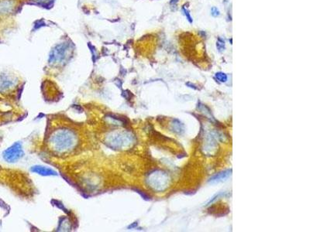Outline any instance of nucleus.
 Returning <instances> with one entry per match:
<instances>
[{
  "mask_svg": "<svg viewBox=\"0 0 310 232\" xmlns=\"http://www.w3.org/2000/svg\"><path fill=\"white\" fill-rule=\"evenodd\" d=\"M216 46H217V48H218V50L220 52H222V50H224V49H225L224 40H222V39L219 38L218 41H217V43H216Z\"/></svg>",
  "mask_w": 310,
  "mask_h": 232,
  "instance_id": "nucleus-10",
  "label": "nucleus"
},
{
  "mask_svg": "<svg viewBox=\"0 0 310 232\" xmlns=\"http://www.w3.org/2000/svg\"><path fill=\"white\" fill-rule=\"evenodd\" d=\"M178 0H171L170 5L171 6L172 8H175L177 6V4H178Z\"/></svg>",
  "mask_w": 310,
  "mask_h": 232,
  "instance_id": "nucleus-13",
  "label": "nucleus"
},
{
  "mask_svg": "<svg viewBox=\"0 0 310 232\" xmlns=\"http://www.w3.org/2000/svg\"><path fill=\"white\" fill-rule=\"evenodd\" d=\"M215 76H216V79H217V80H218L221 83L226 82V80H227V79H228V77H227V75L222 72H217L216 74H215Z\"/></svg>",
  "mask_w": 310,
  "mask_h": 232,
  "instance_id": "nucleus-8",
  "label": "nucleus"
},
{
  "mask_svg": "<svg viewBox=\"0 0 310 232\" xmlns=\"http://www.w3.org/2000/svg\"><path fill=\"white\" fill-rule=\"evenodd\" d=\"M231 173H232V170H225V171H222L221 173H219L216 174V175H214V176H212L209 179V183L214 184L222 182V181H224V180H226V179H228L230 177V175H231Z\"/></svg>",
  "mask_w": 310,
  "mask_h": 232,
  "instance_id": "nucleus-5",
  "label": "nucleus"
},
{
  "mask_svg": "<svg viewBox=\"0 0 310 232\" xmlns=\"http://www.w3.org/2000/svg\"><path fill=\"white\" fill-rule=\"evenodd\" d=\"M71 51V45L64 43V44H59L53 50L52 53L50 54V61L51 63H61L63 60H66V57L69 55Z\"/></svg>",
  "mask_w": 310,
  "mask_h": 232,
  "instance_id": "nucleus-3",
  "label": "nucleus"
},
{
  "mask_svg": "<svg viewBox=\"0 0 310 232\" xmlns=\"http://www.w3.org/2000/svg\"><path fill=\"white\" fill-rule=\"evenodd\" d=\"M171 129L177 134H182L185 132L184 125L178 119H174L171 122Z\"/></svg>",
  "mask_w": 310,
  "mask_h": 232,
  "instance_id": "nucleus-7",
  "label": "nucleus"
},
{
  "mask_svg": "<svg viewBox=\"0 0 310 232\" xmlns=\"http://www.w3.org/2000/svg\"><path fill=\"white\" fill-rule=\"evenodd\" d=\"M170 178L167 173L162 171H154L148 178V183L154 190L163 191L169 185Z\"/></svg>",
  "mask_w": 310,
  "mask_h": 232,
  "instance_id": "nucleus-2",
  "label": "nucleus"
},
{
  "mask_svg": "<svg viewBox=\"0 0 310 232\" xmlns=\"http://www.w3.org/2000/svg\"><path fill=\"white\" fill-rule=\"evenodd\" d=\"M187 85H190V88H194V89H197V88H195V85H193V84H190V83H187Z\"/></svg>",
  "mask_w": 310,
  "mask_h": 232,
  "instance_id": "nucleus-14",
  "label": "nucleus"
},
{
  "mask_svg": "<svg viewBox=\"0 0 310 232\" xmlns=\"http://www.w3.org/2000/svg\"><path fill=\"white\" fill-rule=\"evenodd\" d=\"M34 2H37V3H40V4H48L49 2H51L52 0H34Z\"/></svg>",
  "mask_w": 310,
  "mask_h": 232,
  "instance_id": "nucleus-12",
  "label": "nucleus"
},
{
  "mask_svg": "<svg viewBox=\"0 0 310 232\" xmlns=\"http://www.w3.org/2000/svg\"><path fill=\"white\" fill-rule=\"evenodd\" d=\"M51 143L58 151H65L74 144V136L71 132L61 131L54 135Z\"/></svg>",
  "mask_w": 310,
  "mask_h": 232,
  "instance_id": "nucleus-1",
  "label": "nucleus"
},
{
  "mask_svg": "<svg viewBox=\"0 0 310 232\" xmlns=\"http://www.w3.org/2000/svg\"><path fill=\"white\" fill-rule=\"evenodd\" d=\"M32 172L37 173L41 176H53V175H56L57 173L53 170L52 169L47 168L45 166H34L31 168Z\"/></svg>",
  "mask_w": 310,
  "mask_h": 232,
  "instance_id": "nucleus-6",
  "label": "nucleus"
},
{
  "mask_svg": "<svg viewBox=\"0 0 310 232\" xmlns=\"http://www.w3.org/2000/svg\"><path fill=\"white\" fill-rule=\"evenodd\" d=\"M211 14H212V16H214V17H217V16H220V11H219V9L216 7H212V9H211Z\"/></svg>",
  "mask_w": 310,
  "mask_h": 232,
  "instance_id": "nucleus-11",
  "label": "nucleus"
},
{
  "mask_svg": "<svg viewBox=\"0 0 310 232\" xmlns=\"http://www.w3.org/2000/svg\"><path fill=\"white\" fill-rule=\"evenodd\" d=\"M23 156L22 145L20 142H16L9 147L3 152V158L9 162H14L20 160Z\"/></svg>",
  "mask_w": 310,
  "mask_h": 232,
  "instance_id": "nucleus-4",
  "label": "nucleus"
},
{
  "mask_svg": "<svg viewBox=\"0 0 310 232\" xmlns=\"http://www.w3.org/2000/svg\"><path fill=\"white\" fill-rule=\"evenodd\" d=\"M182 12H183V13H184V15L185 16L186 19L188 20V22H190V23H192V22H193V20H192V17L191 16V14H190V12H189V11H188L187 9L185 7V6H182Z\"/></svg>",
  "mask_w": 310,
  "mask_h": 232,
  "instance_id": "nucleus-9",
  "label": "nucleus"
}]
</instances>
